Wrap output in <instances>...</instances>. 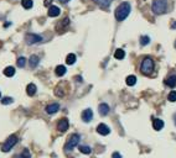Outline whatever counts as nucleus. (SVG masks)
Here are the masks:
<instances>
[{"label": "nucleus", "mask_w": 176, "mask_h": 158, "mask_svg": "<svg viewBox=\"0 0 176 158\" xmlns=\"http://www.w3.org/2000/svg\"><path fill=\"white\" fill-rule=\"evenodd\" d=\"M25 41L28 45H35V43H38L42 41V37L40 35H36V33H26L25 36Z\"/></svg>", "instance_id": "nucleus-6"}, {"label": "nucleus", "mask_w": 176, "mask_h": 158, "mask_svg": "<svg viewBox=\"0 0 176 158\" xmlns=\"http://www.w3.org/2000/svg\"><path fill=\"white\" fill-rule=\"evenodd\" d=\"M175 47H176V41H175Z\"/></svg>", "instance_id": "nucleus-36"}, {"label": "nucleus", "mask_w": 176, "mask_h": 158, "mask_svg": "<svg viewBox=\"0 0 176 158\" xmlns=\"http://www.w3.org/2000/svg\"><path fill=\"white\" fill-rule=\"evenodd\" d=\"M75 62H76V56L73 53H70L68 56H67V58H66V63L67 64H73Z\"/></svg>", "instance_id": "nucleus-24"}, {"label": "nucleus", "mask_w": 176, "mask_h": 158, "mask_svg": "<svg viewBox=\"0 0 176 158\" xmlns=\"http://www.w3.org/2000/svg\"><path fill=\"white\" fill-rule=\"evenodd\" d=\"M93 118V111L91 109H86L83 112H82V120L85 122H89Z\"/></svg>", "instance_id": "nucleus-11"}, {"label": "nucleus", "mask_w": 176, "mask_h": 158, "mask_svg": "<svg viewBox=\"0 0 176 158\" xmlns=\"http://www.w3.org/2000/svg\"><path fill=\"white\" fill-rule=\"evenodd\" d=\"M58 109H60V105L57 103H53V104H50V105H47V106H46V112L52 115V114L57 112Z\"/></svg>", "instance_id": "nucleus-10"}, {"label": "nucleus", "mask_w": 176, "mask_h": 158, "mask_svg": "<svg viewBox=\"0 0 176 158\" xmlns=\"http://www.w3.org/2000/svg\"><path fill=\"white\" fill-rule=\"evenodd\" d=\"M79 151L82 153H85V154H89L92 152L91 147H88V146H79Z\"/></svg>", "instance_id": "nucleus-26"}, {"label": "nucleus", "mask_w": 176, "mask_h": 158, "mask_svg": "<svg viewBox=\"0 0 176 158\" xmlns=\"http://www.w3.org/2000/svg\"><path fill=\"white\" fill-rule=\"evenodd\" d=\"M112 2H113V0H94V3H97L98 5H101V6H103V8L109 6Z\"/></svg>", "instance_id": "nucleus-19"}, {"label": "nucleus", "mask_w": 176, "mask_h": 158, "mask_svg": "<svg viewBox=\"0 0 176 158\" xmlns=\"http://www.w3.org/2000/svg\"><path fill=\"white\" fill-rule=\"evenodd\" d=\"M66 72H67V71H66V67H65V65H57L56 69H55V73H56V75H58V77L65 75Z\"/></svg>", "instance_id": "nucleus-18"}, {"label": "nucleus", "mask_w": 176, "mask_h": 158, "mask_svg": "<svg viewBox=\"0 0 176 158\" xmlns=\"http://www.w3.org/2000/svg\"><path fill=\"white\" fill-rule=\"evenodd\" d=\"M154 61L150 58V57H145L140 64V72L145 75H150L153 72H154Z\"/></svg>", "instance_id": "nucleus-2"}, {"label": "nucleus", "mask_w": 176, "mask_h": 158, "mask_svg": "<svg viewBox=\"0 0 176 158\" xmlns=\"http://www.w3.org/2000/svg\"><path fill=\"white\" fill-rule=\"evenodd\" d=\"M18 158H31V154H30V151L29 150H24L19 156H16Z\"/></svg>", "instance_id": "nucleus-25"}, {"label": "nucleus", "mask_w": 176, "mask_h": 158, "mask_svg": "<svg viewBox=\"0 0 176 158\" xmlns=\"http://www.w3.org/2000/svg\"><path fill=\"white\" fill-rule=\"evenodd\" d=\"M18 67H20V68H24L25 67V64H26V59L24 58V57H20L19 59H18Z\"/></svg>", "instance_id": "nucleus-28"}, {"label": "nucleus", "mask_w": 176, "mask_h": 158, "mask_svg": "<svg viewBox=\"0 0 176 158\" xmlns=\"http://www.w3.org/2000/svg\"><path fill=\"white\" fill-rule=\"evenodd\" d=\"M98 110H99V114H101L102 116H105L108 112H109V106H108L105 103H102L99 106H98Z\"/></svg>", "instance_id": "nucleus-14"}, {"label": "nucleus", "mask_w": 176, "mask_h": 158, "mask_svg": "<svg viewBox=\"0 0 176 158\" xmlns=\"http://www.w3.org/2000/svg\"><path fill=\"white\" fill-rule=\"evenodd\" d=\"M21 5L24 6V9H31L32 5H34V3H32V0H22Z\"/></svg>", "instance_id": "nucleus-23"}, {"label": "nucleus", "mask_w": 176, "mask_h": 158, "mask_svg": "<svg viewBox=\"0 0 176 158\" xmlns=\"http://www.w3.org/2000/svg\"><path fill=\"white\" fill-rule=\"evenodd\" d=\"M114 57L117 58V59H123L124 57H125V52L123 51V49H117L115 52H114Z\"/></svg>", "instance_id": "nucleus-20"}, {"label": "nucleus", "mask_w": 176, "mask_h": 158, "mask_svg": "<svg viewBox=\"0 0 176 158\" xmlns=\"http://www.w3.org/2000/svg\"><path fill=\"white\" fill-rule=\"evenodd\" d=\"M130 10H131V8H130V4L129 3H121L115 9V14H114L115 15V19L118 21L125 20L129 16V14H130Z\"/></svg>", "instance_id": "nucleus-1"}, {"label": "nucleus", "mask_w": 176, "mask_h": 158, "mask_svg": "<svg viewBox=\"0 0 176 158\" xmlns=\"http://www.w3.org/2000/svg\"><path fill=\"white\" fill-rule=\"evenodd\" d=\"M165 84L170 88H175L176 87V73L170 74L166 79H165Z\"/></svg>", "instance_id": "nucleus-9"}, {"label": "nucleus", "mask_w": 176, "mask_h": 158, "mask_svg": "<svg viewBox=\"0 0 176 158\" xmlns=\"http://www.w3.org/2000/svg\"><path fill=\"white\" fill-rule=\"evenodd\" d=\"M51 2H52V0H46V2H45V5H46V6H47V5H48V4H50V3H51Z\"/></svg>", "instance_id": "nucleus-33"}, {"label": "nucleus", "mask_w": 176, "mask_h": 158, "mask_svg": "<svg viewBox=\"0 0 176 158\" xmlns=\"http://www.w3.org/2000/svg\"><path fill=\"white\" fill-rule=\"evenodd\" d=\"M16 143H18V137H16L15 135H11V136L5 141V143L3 144V147H2L3 152H9L12 147L15 146Z\"/></svg>", "instance_id": "nucleus-5"}, {"label": "nucleus", "mask_w": 176, "mask_h": 158, "mask_svg": "<svg viewBox=\"0 0 176 158\" xmlns=\"http://www.w3.org/2000/svg\"><path fill=\"white\" fill-rule=\"evenodd\" d=\"M97 132H98L99 135L107 136V135H109V132H111V128L108 127L105 124H99V125L97 126Z\"/></svg>", "instance_id": "nucleus-7"}, {"label": "nucleus", "mask_w": 176, "mask_h": 158, "mask_svg": "<svg viewBox=\"0 0 176 158\" xmlns=\"http://www.w3.org/2000/svg\"><path fill=\"white\" fill-rule=\"evenodd\" d=\"M60 12H61V10H60L58 6L51 5L50 9H48V16H51V17H56V16L60 15Z\"/></svg>", "instance_id": "nucleus-13"}, {"label": "nucleus", "mask_w": 176, "mask_h": 158, "mask_svg": "<svg viewBox=\"0 0 176 158\" xmlns=\"http://www.w3.org/2000/svg\"><path fill=\"white\" fill-rule=\"evenodd\" d=\"M68 24H70V20L68 19H63L58 25H57V27H56V30H57V32H63L66 29H67V26H68Z\"/></svg>", "instance_id": "nucleus-12"}, {"label": "nucleus", "mask_w": 176, "mask_h": 158, "mask_svg": "<svg viewBox=\"0 0 176 158\" xmlns=\"http://www.w3.org/2000/svg\"><path fill=\"white\" fill-rule=\"evenodd\" d=\"M174 121H175V125H176V114L174 115Z\"/></svg>", "instance_id": "nucleus-35"}, {"label": "nucleus", "mask_w": 176, "mask_h": 158, "mask_svg": "<svg viewBox=\"0 0 176 158\" xmlns=\"http://www.w3.org/2000/svg\"><path fill=\"white\" fill-rule=\"evenodd\" d=\"M2 103H3L4 105H8V104H11V103H12V99H11V98H4V99L2 100Z\"/></svg>", "instance_id": "nucleus-30"}, {"label": "nucleus", "mask_w": 176, "mask_h": 158, "mask_svg": "<svg viewBox=\"0 0 176 158\" xmlns=\"http://www.w3.org/2000/svg\"><path fill=\"white\" fill-rule=\"evenodd\" d=\"M168 99H169V101H176V91H171Z\"/></svg>", "instance_id": "nucleus-29"}, {"label": "nucleus", "mask_w": 176, "mask_h": 158, "mask_svg": "<svg viewBox=\"0 0 176 158\" xmlns=\"http://www.w3.org/2000/svg\"><path fill=\"white\" fill-rule=\"evenodd\" d=\"M127 84L129 85V87H133V85H135V83H137V77L135 75H129V77H127Z\"/></svg>", "instance_id": "nucleus-21"}, {"label": "nucleus", "mask_w": 176, "mask_h": 158, "mask_svg": "<svg viewBox=\"0 0 176 158\" xmlns=\"http://www.w3.org/2000/svg\"><path fill=\"white\" fill-rule=\"evenodd\" d=\"M4 74H5L6 77H14V74H15V68H14V67H6V68L4 69Z\"/></svg>", "instance_id": "nucleus-22"}, {"label": "nucleus", "mask_w": 176, "mask_h": 158, "mask_svg": "<svg viewBox=\"0 0 176 158\" xmlns=\"http://www.w3.org/2000/svg\"><path fill=\"white\" fill-rule=\"evenodd\" d=\"M149 42H150V38H149L148 36H141V37H140V45H141V46H145V45H148Z\"/></svg>", "instance_id": "nucleus-27"}, {"label": "nucleus", "mask_w": 176, "mask_h": 158, "mask_svg": "<svg viewBox=\"0 0 176 158\" xmlns=\"http://www.w3.org/2000/svg\"><path fill=\"white\" fill-rule=\"evenodd\" d=\"M151 9L154 11V14H156V15L164 14V12L166 11V9H168V2L166 0H154Z\"/></svg>", "instance_id": "nucleus-3"}, {"label": "nucleus", "mask_w": 176, "mask_h": 158, "mask_svg": "<svg viewBox=\"0 0 176 158\" xmlns=\"http://www.w3.org/2000/svg\"><path fill=\"white\" fill-rule=\"evenodd\" d=\"M112 158H121V156H120L118 152H114V153L112 154Z\"/></svg>", "instance_id": "nucleus-31"}, {"label": "nucleus", "mask_w": 176, "mask_h": 158, "mask_svg": "<svg viewBox=\"0 0 176 158\" xmlns=\"http://www.w3.org/2000/svg\"><path fill=\"white\" fill-rule=\"evenodd\" d=\"M79 140H81L79 135H77V134L71 135V137L67 140V142L65 144V151H72L77 146V144L79 143Z\"/></svg>", "instance_id": "nucleus-4"}, {"label": "nucleus", "mask_w": 176, "mask_h": 158, "mask_svg": "<svg viewBox=\"0 0 176 158\" xmlns=\"http://www.w3.org/2000/svg\"><path fill=\"white\" fill-rule=\"evenodd\" d=\"M171 29H176V22H174V24L171 25Z\"/></svg>", "instance_id": "nucleus-34"}, {"label": "nucleus", "mask_w": 176, "mask_h": 158, "mask_svg": "<svg viewBox=\"0 0 176 158\" xmlns=\"http://www.w3.org/2000/svg\"><path fill=\"white\" fill-rule=\"evenodd\" d=\"M70 0H60V3H63V4H66V3H68Z\"/></svg>", "instance_id": "nucleus-32"}, {"label": "nucleus", "mask_w": 176, "mask_h": 158, "mask_svg": "<svg viewBox=\"0 0 176 158\" xmlns=\"http://www.w3.org/2000/svg\"><path fill=\"white\" fill-rule=\"evenodd\" d=\"M70 124H68V120L67 118H61V120L58 121V125H57V128L58 131H61V132H65V131H67V128H68Z\"/></svg>", "instance_id": "nucleus-8"}, {"label": "nucleus", "mask_w": 176, "mask_h": 158, "mask_svg": "<svg viewBox=\"0 0 176 158\" xmlns=\"http://www.w3.org/2000/svg\"><path fill=\"white\" fill-rule=\"evenodd\" d=\"M38 62H40V58H38L36 55H32V56L30 57V59H29V63H30V67H31V68H36L37 64H38Z\"/></svg>", "instance_id": "nucleus-17"}, {"label": "nucleus", "mask_w": 176, "mask_h": 158, "mask_svg": "<svg viewBox=\"0 0 176 158\" xmlns=\"http://www.w3.org/2000/svg\"><path fill=\"white\" fill-rule=\"evenodd\" d=\"M153 127H154V130L160 131L162 127H164V121L160 120V118H154V121H153Z\"/></svg>", "instance_id": "nucleus-15"}, {"label": "nucleus", "mask_w": 176, "mask_h": 158, "mask_svg": "<svg viewBox=\"0 0 176 158\" xmlns=\"http://www.w3.org/2000/svg\"><path fill=\"white\" fill-rule=\"evenodd\" d=\"M36 91H37V88H36V85L32 84V83L26 87V93H28V95H30V96H34V95L36 94Z\"/></svg>", "instance_id": "nucleus-16"}, {"label": "nucleus", "mask_w": 176, "mask_h": 158, "mask_svg": "<svg viewBox=\"0 0 176 158\" xmlns=\"http://www.w3.org/2000/svg\"><path fill=\"white\" fill-rule=\"evenodd\" d=\"M0 96H2V93H0Z\"/></svg>", "instance_id": "nucleus-37"}]
</instances>
